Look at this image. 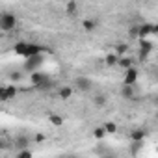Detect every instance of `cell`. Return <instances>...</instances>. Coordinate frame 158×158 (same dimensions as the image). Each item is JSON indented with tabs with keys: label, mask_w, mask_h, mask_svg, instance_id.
I'll return each instance as SVG.
<instances>
[{
	"label": "cell",
	"mask_w": 158,
	"mask_h": 158,
	"mask_svg": "<svg viewBox=\"0 0 158 158\" xmlns=\"http://www.w3.org/2000/svg\"><path fill=\"white\" fill-rule=\"evenodd\" d=\"M106 102H108V97H106V95H102V93H99V95H95V97H93V104H95V106H99V108L106 106Z\"/></svg>",
	"instance_id": "d6986e66"
},
{
	"label": "cell",
	"mask_w": 158,
	"mask_h": 158,
	"mask_svg": "<svg viewBox=\"0 0 158 158\" xmlns=\"http://www.w3.org/2000/svg\"><path fill=\"white\" fill-rule=\"evenodd\" d=\"M48 123L52 125V127H56V128H60V127H63V117L60 115V114H54V112H50L48 115Z\"/></svg>",
	"instance_id": "5bb4252c"
},
{
	"label": "cell",
	"mask_w": 158,
	"mask_h": 158,
	"mask_svg": "<svg viewBox=\"0 0 158 158\" xmlns=\"http://www.w3.org/2000/svg\"><path fill=\"white\" fill-rule=\"evenodd\" d=\"M156 119H158V114H156Z\"/></svg>",
	"instance_id": "f546056e"
},
{
	"label": "cell",
	"mask_w": 158,
	"mask_h": 158,
	"mask_svg": "<svg viewBox=\"0 0 158 158\" xmlns=\"http://www.w3.org/2000/svg\"><path fill=\"white\" fill-rule=\"evenodd\" d=\"M73 84H74V89L82 91V93H89L93 88V82H91L89 76H76L73 80Z\"/></svg>",
	"instance_id": "7a4b0ae2"
},
{
	"label": "cell",
	"mask_w": 158,
	"mask_h": 158,
	"mask_svg": "<svg viewBox=\"0 0 158 158\" xmlns=\"http://www.w3.org/2000/svg\"><path fill=\"white\" fill-rule=\"evenodd\" d=\"M138 76H139V71L136 69V65H132V67L125 69V78H123V84H130V86H134V84L138 82Z\"/></svg>",
	"instance_id": "8992f818"
},
{
	"label": "cell",
	"mask_w": 158,
	"mask_h": 158,
	"mask_svg": "<svg viewBox=\"0 0 158 158\" xmlns=\"http://www.w3.org/2000/svg\"><path fill=\"white\" fill-rule=\"evenodd\" d=\"M35 141H37V143L45 141V136H43V134H37V136H35Z\"/></svg>",
	"instance_id": "484cf974"
},
{
	"label": "cell",
	"mask_w": 158,
	"mask_h": 158,
	"mask_svg": "<svg viewBox=\"0 0 158 158\" xmlns=\"http://www.w3.org/2000/svg\"><path fill=\"white\" fill-rule=\"evenodd\" d=\"M156 152H158V145H156Z\"/></svg>",
	"instance_id": "f1b7e54d"
},
{
	"label": "cell",
	"mask_w": 158,
	"mask_h": 158,
	"mask_svg": "<svg viewBox=\"0 0 158 158\" xmlns=\"http://www.w3.org/2000/svg\"><path fill=\"white\" fill-rule=\"evenodd\" d=\"M47 78H48V76H47V74H45L43 71H39V69H37V71L30 73V84H32V86H34V88L37 89V88H39V86H41V84H43V82L47 80Z\"/></svg>",
	"instance_id": "52a82bcc"
},
{
	"label": "cell",
	"mask_w": 158,
	"mask_h": 158,
	"mask_svg": "<svg viewBox=\"0 0 158 158\" xmlns=\"http://www.w3.org/2000/svg\"><path fill=\"white\" fill-rule=\"evenodd\" d=\"M154 35H158V23L154 24Z\"/></svg>",
	"instance_id": "4316f807"
},
{
	"label": "cell",
	"mask_w": 158,
	"mask_h": 158,
	"mask_svg": "<svg viewBox=\"0 0 158 158\" xmlns=\"http://www.w3.org/2000/svg\"><path fill=\"white\" fill-rule=\"evenodd\" d=\"M28 143H30V138H26V136L15 138V145H17V147H28Z\"/></svg>",
	"instance_id": "603a6c76"
},
{
	"label": "cell",
	"mask_w": 158,
	"mask_h": 158,
	"mask_svg": "<svg viewBox=\"0 0 158 158\" xmlns=\"http://www.w3.org/2000/svg\"><path fill=\"white\" fill-rule=\"evenodd\" d=\"M65 13L69 17H76L78 15V2L76 0H69V2L65 4Z\"/></svg>",
	"instance_id": "7c38bea8"
},
{
	"label": "cell",
	"mask_w": 158,
	"mask_h": 158,
	"mask_svg": "<svg viewBox=\"0 0 158 158\" xmlns=\"http://www.w3.org/2000/svg\"><path fill=\"white\" fill-rule=\"evenodd\" d=\"M130 139H132V143H143V139H145V130L143 128H134L132 132H130Z\"/></svg>",
	"instance_id": "9a60e30c"
},
{
	"label": "cell",
	"mask_w": 158,
	"mask_h": 158,
	"mask_svg": "<svg viewBox=\"0 0 158 158\" xmlns=\"http://www.w3.org/2000/svg\"><path fill=\"white\" fill-rule=\"evenodd\" d=\"M154 104H156V106H158V95H156V99H154Z\"/></svg>",
	"instance_id": "83f0119b"
},
{
	"label": "cell",
	"mask_w": 158,
	"mask_h": 158,
	"mask_svg": "<svg viewBox=\"0 0 158 158\" xmlns=\"http://www.w3.org/2000/svg\"><path fill=\"white\" fill-rule=\"evenodd\" d=\"M152 52V41L147 37V39H139V50H138V60L139 61H145L149 58V54Z\"/></svg>",
	"instance_id": "5b68a950"
},
{
	"label": "cell",
	"mask_w": 158,
	"mask_h": 158,
	"mask_svg": "<svg viewBox=\"0 0 158 158\" xmlns=\"http://www.w3.org/2000/svg\"><path fill=\"white\" fill-rule=\"evenodd\" d=\"M32 156H34V152H32L30 149H24V147L15 152V158H32Z\"/></svg>",
	"instance_id": "ffe728a7"
},
{
	"label": "cell",
	"mask_w": 158,
	"mask_h": 158,
	"mask_svg": "<svg viewBox=\"0 0 158 158\" xmlns=\"http://www.w3.org/2000/svg\"><path fill=\"white\" fill-rule=\"evenodd\" d=\"M21 78H23L21 73H10V80H11V82H19Z\"/></svg>",
	"instance_id": "d4e9b609"
},
{
	"label": "cell",
	"mask_w": 158,
	"mask_h": 158,
	"mask_svg": "<svg viewBox=\"0 0 158 158\" xmlns=\"http://www.w3.org/2000/svg\"><path fill=\"white\" fill-rule=\"evenodd\" d=\"M26 50H28V43L26 41H17L13 45V54H17V56L26 58Z\"/></svg>",
	"instance_id": "8fae6325"
},
{
	"label": "cell",
	"mask_w": 158,
	"mask_h": 158,
	"mask_svg": "<svg viewBox=\"0 0 158 158\" xmlns=\"http://www.w3.org/2000/svg\"><path fill=\"white\" fill-rule=\"evenodd\" d=\"M119 93H121V97L123 99H127V101H132L134 99V86H130V84H123L121 86V89H119Z\"/></svg>",
	"instance_id": "30bf717a"
},
{
	"label": "cell",
	"mask_w": 158,
	"mask_h": 158,
	"mask_svg": "<svg viewBox=\"0 0 158 158\" xmlns=\"http://www.w3.org/2000/svg\"><path fill=\"white\" fill-rule=\"evenodd\" d=\"M119 58H121V56H119L115 50H114V52H108V54L104 56V63H106L108 67H117V65H119Z\"/></svg>",
	"instance_id": "9c48e42d"
},
{
	"label": "cell",
	"mask_w": 158,
	"mask_h": 158,
	"mask_svg": "<svg viewBox=\"0 0 158 158\" xmlns=\"http://www.w3.org/2000/svg\"><path fill=\"white\" fill-rule=\"evenodd\" d=\"M73 91H74V89H73L71 86H61V88L58 89V97H60L61 101H69V99L73 97Z\"/></svg>",
	"instance_id": "4fadbf2b"
},
{
	"label": "cell",
	"mask_w": 158,
	"mask_h": 158,
	"mask_svg": "<svg viewBox=\"0 0 158 158\" xmlns=\"http://www.w3.org/2000/svg\"><path fill=\"white\" fill-rule=\"evenodd\" d=\"M106 134H108V132H106L104 125H101V127H95V128H93V138H95V139H104V138H106Z\"/></svg>",
	"instance_id": "ac0fdd59"
},
{
	"label": "cell",
	"mask_w": 158,
	"mask_h": 158,
	"mask_svg": "<svg viewBox=\"0 0 158 158\" xmlns=\"http://www.w3.org/2000/svg\"><path fill=\"white\" fill-rule=\"evenodd\" d=\"M115 52H117L119 56H125V54L128 52V45H127V43H119V45L115 47Z\"/></svg>",
	"instance_id": "cb8c5ba5"
},
{
	"label": "cell",
	"mask_w": 158,
	"mask_h": 158,
	"mask_svg": "<svg viewBox=\"0 0 158 158\" xmlns=\"http://www.w3.org/2000/svg\"><path fill=\"white\" fill-rule=\"evenodd\" d=\"M97 26H99V23H97L95 19H84V21H82V28H84L86 32H93Z\"/></svg>",
	"instance_id": "2e32d148"
},
{
	"label": "cell",
	"mask_w": 158,
	"mask_h": 158,
	"mask_svg": "<svg viewBox=\"0 0 158 158\" xmlns=\"http://www.w3.org/2000/svg\"><path fill=\"white\" fill-rule=\"evenodd\" d=\"M151 35H154V24H152V23H143V24H139V39H147V37H151Z\"/></svg>",
	"instance_id": "ba28073f"
},
{
	"label": "cell",
	"mask_w": 158,
	"mask_h": 158,
	"mask_svg": "<svg viewBox=\"0 0 158 158\" xmlns=\"http://www.w3.org/2000/svg\"><path fill=\"white\" fill-rule=\"evenodd\" d=\"M128 37L132 39H139V24H134L128 28Z\"/></svg>",
	"instance_id": "44dd1931"
},
{
	"label": "cell",
	"mask_w": 158,
	"mask_h": 158,
	"mask_svg": "<svg viewBox=\"0 0 158 158\" xmlns=\"http://www.w3.org/2000/svg\"><path fill=\"white\" fill-rule=\"evenodd\" d=\"M104 128H106L108 134H115L119 127H117V123H114V121H106V123H104Z\"/></svg>",
	"instance_id": "7402d4cb"
},
{
	"label": "cell",
	"mask_w": 158,
	"mask_h": 158,
	"mask_svg": "<svg viewBox=\"0 0 158 158\" xmlns=\"http://www.w3.org/2000/svg\"><path fill=\"white\" fill-rule=\"evenodd\" d=\"M132 65H134V60H132V58H128L127 54L119 58V65H117L119 69H128V67H132Z\"/></svg>",
	"instance_id": "e0dca14e"
},
{
	"label": "cell",
	"mask_w": 158,
	"mask_h": 158,
	"mask_svg": "<svg viewBox=\"0 0 158 158\" xmlns=\"http://www.w3.org/2000/svg\"><path fill=\"white\" fill-rule=\"evenodd\" d=\"M43 61H45V54L30 56V58H26V61H24V69H26L28 73H34V71H37V69L43 65Z\"/></svg>",
	"instance_id": "3957f363"
},
{
	"label": "cell",
	"mask_w": 158,
	"mask_h": 158,
	"mask_svg": "<svg viewBox=\"0 0 158 158\" xmlns=\"http://www.w3.org/2000/svg\"><path fill=\"white\" fill-rule=\"evenodd\" d=\"M17 95V86L11 82V84H4L2 88H0V101L2 102H8L11 99H15Z\"/></svg>",
	"instance_id": "277c9868"
},
{
	"label": "cell",
	"mask_w": 158,
	"mask_h": 158,
	"mask_svg": "<svg viewBox=\"0 0 158 158\" xmlns=\"http://www.w3.org/2000/svg\"><path fill=\"white\" fill-rule=\"evenodd\" d=\"M17 26V17L13 13H2L0 15V30L2 32H11Z\"/></svg>",
	"instance_id": "6da1fadb"
}]
</instances>
